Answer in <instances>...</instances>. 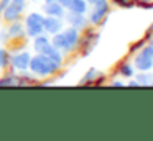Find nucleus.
I'll return each instance as SVG.
<instances>
[{
  "mask_svg": "<svg viewBox=\"0 0 153 141\" xmlns=\"http://www.w3.org/2000/svg\"><path fill=\"white\" fill-rule=\"evenodd\" d=\"M63 67H64V64L53 62L48 56L41 54V52H35V54H31L28 71L38 79H46V77H51V75L61 72Z\"/></svg>",
  "mask_w": 153,
  "mask_h": 141,
  "instance_id": "1",
  "label": "nucleus"
},
{
  "mask_svg": "<svg viewBox=\"0 0 153 141\" xmlns=\"http://www.w3.org/2000/svg\"><path fill=\"white\" fill-rule=\"evenodd\" d=\"M100 41V33L96 30V26H87L84 31H81V39H79V56L87 58L91 52L96 49V46Z\"/></svg>",
  "mask_w": 153,
  "mask_h": 141,
  "instance_id": "2",
  "label": "nucleus"
},
{
  "mask_svg": "<svg viewBox=\"0 0 153 141\" xmlns=\"http://www.w3.org/2000/svg\"><path fill=\"white\" fill-rule=\"evenodd\" d=\"M132 62L135 71H152L153 69V49L146 43L140 51L132 56Z\"/></svg>",
  "mask_w": 153,
  "mask_h": 141,
  "instance_id": "3",
  "label": "nucleus"
},
{
  "mask_svg": "<svg viewBox=\"0 0 153 141\" xmlns=\"http://www.w3.org/2000/svg\"><path fill=\"white\" fill-rule=\"evenodd\" d=\"M25 31H27L28 38H35V36L45 33V15L41 12H30L25 18Z\"/></svg>",
  "mask_w": 153,
  "mask_h": 141,
  "instance_id": "4",
  "label": "nucleus"
},
{
  "mask_svg": "<svg viewBox=\"0 0 153 141\" xmlns=\"http://www.w3.org/2000/svg\"><path fill=\"white\" fill-rule=\"evenodd\" d=\"M110 13V5L109 2H102V3H96V5H91L89 12L86 13L87 20H89L91 26H102L104 21L107 20Z\"/></svg>",
  "mask_w": 153,
  "mask_h": 141,
  "instance_id": "5",
  "label": "nucleus"
},
{
  "mask_svg": "<svg viewBox=\"0 0 153 141\" xmlns=\"http://www.w3.org/2000/svg\"><path fill=\"white\" fill-rule=\"evenodd\" d=\"M63 36H64V48L63 54H73L79 48V39H81V31L73 26H64L63 28Z\"/></svg>",
  "mask_w": 153,
  "mask_h": 141,
  "instance_id": "6",
  "label": "nucleus"
},
{
  "mask_svg": "<svg viewBox=\"0 0 153 141\" xmlns=\"http://www.w3.org/2000/svg\"><path fill=\"white\" fill-rule=\"evenodd\" d=\"M30 59H31V52L27 48L13 51V52H10V67L15 72H25V71H28Z\"/></svg>",
  "mask_w": 153,
  "mask_h": 141,
  "instance_id": "7",
  "label": "nucleus"
},
{
  "mask_svg": "<svg viewBox=\"0 0 153 141\" xmlns=\"http://www.w3.org/2000/svg\"><path fill=\"white\" fill-rule=\"evenodd\" d=\"M63 20H64V23H66L68 26H73V28L79 30V31H84L87 26H91L86 13H74V12H69V10H66V13H64Z\"/></svg>",
  "mask_w": 153,
  "mask_h": 141,
  "instance_id": "8",
  "label": "nucleus"
},
{
  "mask_svg": "<svg viewBox=\"0 0 153 141\" xmlns=\"http://www.w3.org/2000/svg\"><path fill=\"white\" fill-rule=\"evenodd\" d=\"M7 33L10 41H22V39L27 38V31H25V23L20 21V20H15V21H10L7 26Z\"/></svg>",
  "mask_w": 153,
  "mask_h": 141,
  "instance_id": "9",
  "label": "nucleus"
},
{
  "mask_svg": "<svg viewBox=\"0 0 153 141\" xmlns=\"http://www.w3.org/2000/svg\"><path fill=\"white\" fill-rule=\"evenodd\" d=\"M45 33L46 35H54V33L61 31V30L66 26V23H64L63 18H58V16H45Z\"/></svg>",
  "mask_w": 153,
  "mask_h": 141,
  "instance_id": "10",
  "label": "nucleus"
},
{
  "mask_svg": "<svg viewBox=\"0 0 153 141\" xmlns=\"http://www.w3.org/2000/svg\"><path fill=\"white\" fill-rule=\"evenodd\" d=\"M43 13L45 16H58V18H63L66 8L61 5L59 2H43Z\"/></svg>",
  "mask_w": 153,
  "mask_h": 141,
  "instance_id": "11",
  "label": "nucleus"
},
{
  "mask_svg": "<svg viewBox=\"0 0 153 141\" xmlns=\"http://www.w3.org/2000/svg\"><path fill=\"white\" fill-rule=\"evenodd\" d=\"M135 67H133L132 59H123L117 64V75H120L122 79H130L135 75Z\"/></svg>",
  "mask_w": 153,
  "mask_h": 141,
  "instance_id": "12",
  "label": "nucleus"
},
{
  "mask_svg": "<svg viewBox=\"0 0 153 141\" xmlns=\"http://www.w3.org/2000/svg\"><path fill=\"white\" fill-rule=\"evenodd\" d=\"M20 16H22V12L18 8H15L12 3H8V5L2 10V13H0V18L4 20L5 23L15 21V20H20Z\"/></svg>",
  "mask_w": 153,
  "mask_h": 141,
  "instance_id": "13",
  "label": "nucleus"
},
{
  "mask_svg": "<svg viewBox=\"0 0 153 141\" xmlns=\"http://www.w3.org/2000/svg\"><path fill=\"white\" fill-rule=\"evenodd\" d=\"M41 54L48 56V58H50L53 62H58V64H64V54L59 51V49L54 48V46L51 44V43L43 49V51H41Z\"/></svg>",
  "mask_w": 153,
  "mask_h": 141,
  "instance_id": "14",
  "label": "nucleus"
},
{
  "mask_svg": "<svg viewBox=\"0 0 153 141\" xmlns=\"http://www.w3.org/2000/svg\"><path fill=\"white\" fill-rule=\"evenodd\" d=\"M50 43H51V41H50V35H46V33H41V35L31 38V48H33L35 52H41L48 44H50Z\"/></svg>",
  "mask_w": 153,
  "mask_h": 141,
  "instance_id": "15",
  "label": "nucleus"
},
{
  "mask_svg": "<svg viewBox=\"0 0 153 141\" xmlns=\"http://www.w3.org/2000/svg\"><path fill=\"white\" fill-rule=\"evenodd\" d=\"M0 87H18V74L13 69L8 74L0 75Z\"/></svg>",
  "mask_w": 153,
  "mask_h": 141,
  "instance_id": "16",
  "label": "nucleus"
},
{
  "mask_svg": "<svg viewBox=\"0 0 153 141\" xmlns=\"http://www.w3.org/2000/svg\"><path fill=\"white\" fill-rule=\"evenodd\" d=\"M91 8V5L87 3V0H71V3L68 5L66 10L74 13H87Z\"/></svg>",
  "mask_w": 153,
  "mask_h": 141,
  "instance_id": "17",
  "label": "nucleus"
},
{
  "mask_svg": "<svg viewBox=\"0 0 153 141\" xmlns=\"http://www.w3.org/2000/svg\"><path fill=\"white\" fill-rule=\"evenodd\" d=\"M100 71L96 67H89L86 71V74L82 75V79L79 80V85H94V82H96V79L99 77Z\"/></svg>",
  "mask_w": 153,
  "mask_h": 141,
  "instance_id": "18",
  "label": "nucleus"
},
{
  "mask_svg": "<svg viewBox=\"0 0 153 141\" xmlns=\"http://www.w3.org/2000/svg\"><path fill=\"white\" fill-rule=\"evenodd\" d=\"M25 85H38V80L31 72H18V87H25Z\"/></svg>",
  "mask_w": 153,
  "mask_h": 141,
  "instance_id": "19",
  "label": "nucleus"
},
{
  "mask_svg": "<svg viewBox=\"0 0 153 141\" xmlns=\"http://www.w3.org/2000/svg\"><path fill=\"white\" fill-rule=\"evenodd\" d=\"M133 77L138 80V84L142 85V87H148L153 80V72L152 71H137Z\"/></svg>",
  "mask_w": 153,
  "mask_h": 141,
  "instance_id": "20",
  "label": "nucleus"
},
{
  "mask_svg": "<svg viewBox=\"0 0 153 141\" xmlns=\"http://www.w3.org/2000/svg\"><path fill=\"white\" fill-rule=\"evenodd\" d=\"M0 67L2 69L10 67V51L5 46H0Z\"/></svg>",
  "mask_w": 153,
  "mask_h": 141,
  "instance_id": "21",
  "label": "nucleus"
},
{
  "mask_svg": "<svg viewBox=\"0 0 153 141\" xmlns=\"http://www.w3.org/2000/svg\"><path fill=\"white\" fill-rule=\"evenodd\" d=\"M145 44H146V39H145V38H142V39H138V41L132 43V44L128 46V56L132 58V56L135 54L137 51H140V49H142Z\"/></svg>",
  "mask_w": 153,
  "mask_h": 141,
  "instance_id": "22",
  "label": "nucleus"
},
{
  "mask_svg": "<svg viewBox=\"0 0 153 141\" xmlns=\"http://www.w3.org/2000/svg\"><path fill=\"white\" fill-rule=\"evenodd\" d=\"M112 3L120 7V8H125V10H130V8H135L137 7V0H112Z\"/></svg>",
  "mask_w": 153,
  "mask_h": 141,
  "instance_id": "23",
  "label": "nucleus"
},
{
  "mask_svg": "<svg viewBox=\"0 0 153 141\" xmlns=\"http://www.w3.org/2000/svg\"><path fill=\"white\" fill-rule=\"evenodd\" d=\"M10 3L15 7V8L20 10L22 13H23V12H25V8H27V0H12Z\"/></svg>",
  "mask_w": 153,
  "mask_h": 141,
  "instance_id": "24",
  "label": "nucleus"
},
{
  "mask_svg": "<svg viewBox=\"0 0 153 141\" xmlns=\"http://www.w3.org/2000/svg\"><path fill=\"white\" fill-rule=\"evenodd\" d=\"M10 43V38H8V33H7V28H0V44H7Z\"/></svg>",
  "mask_w": 153,
  "mask_h": 141,
  "instance_id": "25",
  "label": "nucleus"
},
{
  "mask_svg": "<svg viewBox=\"0 0 153 141\" xmlns=\"http://www.w3.org/2000/svg\"><path fill=\"white\" fill-rule=\"evenodd\" d=\"M110 87H125V82H123V79H114V80L109 82Z\"/></svg>",
  "mask_w": 153,
  "mask_h": 141,
  "instance_id": "26",
  "label": "nucleus"
},
{
  "mask_svg": "<svg viewBox=\"0 0 153 141\" xmlns=\"http://www.w3.org/2000/svg\"><path fill=\"white\" fill-rule=\"evenodd\" d=\"M10 2H12V0H0V13H2V10H4Z\"/></svg>",
  "mask_w": 153,
  "mask_h": 141,
  "instance_id": "27",
  "label": "nucleus"
},
{
  "mask_svg": "<svg viewBox=\"0 0 153 141\" xmlns=\"http://www.w3.org/2000/svg\"><path fill=\"white\" fill-rule=\"evenodd\" d=\"M102 2H109V0H87L89 5H96V3H102Z\"/></svg>",
  "mask_w": 153,
  "mask_h": 141,
  "instance_id": "28",
  "label": "nucleus"
},
{
  "mask_svg": "<svg viewBox=\"0 0 153 141\" xmlns=\"http://www.w3.org/2000/svg\"><path fill=\"white\" fill-rule=\"evenodd\" d=\"M58 2H59L61 5L64 7V8H68V5H69V3H71V0H58Z\"/></svg>",
  "mask_w": 153,
  "mask_h": 141,
  "instance_id": "29",
  "label": "nucleus"
},
{
  "mask_svg": "<svg viewBox=\"0 0 153 141\" xmlns=\"http://www.w3.org/2000/svg\"><path fill=\"white\" fill-rule=\"evenodd\" d=\"M146 43H148V44L152 46V49H153V36H152V38H150V39H148V41H146Z\"/></svg>",
  "mask_w": 153,
  "mask_h": 141,
  "instance_id": "30",
  "label": "nucleus"
},
{
  "mask_svg": "<svg viewBox=\"0 0 153 141\" xmlns=\"http://www.w3.org/2000/svg\"><path fill=\"white\" fill-rule=\"evenodd\" d=\"M43 2H58V0H43Z\"/></svg>",
  "mask_w": 153,
  "mask_h": 141,
  "instance_id": "31",
  "label": "nucleus"
},
{
  "mask_svg": "<svg viewBox=\"0 0 153 141\" xmlns=\"http://www.w3.org/2000/svg\"><path fill=\"white\" fill-rule=\"evenodd\" d=\"M148 31H152V33H153V25H152V26H150V28H148Z\"/></svg>",
  "mask_w": 153,
  "mask_h": 141,
  "instance_id": "32",
  "label": "nucleus"
},
{
  "mask_svg": "<svg viewBox=\"0 0 153 141\" xmlns=\"http://www.w3.org/2000/svg\"><path fill=\"white\" fill-rule=\"evenodd\" d=\"M137 2H150V0H137Z\"/></svg>",
  "mask_w": 153,
  "mask_h": 141,
  "instance_id": "33",
  "label": "nucleus"
},
{
  "mask_svg": "<svg viewBox=\"0 0 153 141\" xmlns=\"http://www.w3.org/2000/svg\"><path fill=\"white\" fill-rule=\"evenodd\" d=\"M0 75H2V67H0Z\"/></svg>",
  "mask_w": 153,
  "mask_h": 141,
  "instance_id": "34",
  "label": "nucleus"
},
{
  "mask_svg": "<svg viewBox=\"0 0 153 141\" xmlns=\"http://www.w3.org/2000/svg\"><path fill=\"white\" fill-rule=\"evenodd\" d=\"M150 85H152V87H153V80H152V84H150Z\"/></svg>",
  "mask_w": 153,
  "mask_h": 141,
  "instance_id": "35",
  "label": "nucleus"
},
{
  "mask_svg": "<svg viewBox=\"0 0 153 141\" xmlns=\"http://www.w3.org/2000/svg\"><path fill=\"white\" fill-rule=\"evenodd\" d=\"M31 2H38V0H31Z\"/></svg>",
  "mask_w": 153,
  "mask_h": 141,
  "instance_id": "36",
  "label": "nucleus"
}]
</instances>
